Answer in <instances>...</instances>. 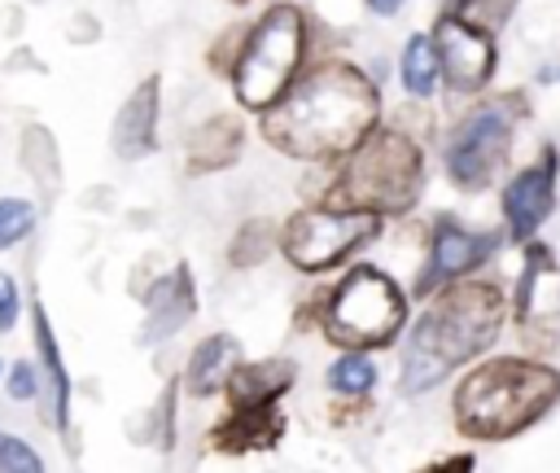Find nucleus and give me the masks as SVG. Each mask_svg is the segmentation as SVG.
Instances as JSON below:
<instances>
[{
	"instance_id": "f257e3e1",
	"label": "nucleus",
	"mask_w": 560,
	"mask_h": 473,
	"mask_svg": "<svg viewBox=\"0 0 560 473\" xmlns=\"http://www.w3.org/2000/svg\"><path fill=\"white\" fill-rule=\"evenodd\" d=\"M381 123L376 79L346 57L306 61L293 88L254 118L267 149L302 166H337L372 127Z\"/></svg>"
},
{
	"instance_id": "f03ea898",
	"label": "nucleus",
	"mask_w": 560,
	"mask_h": 473,
	"mask_svg": "<svg viewBox=\"0 0 560 473\" xmlns=\"http://www.w3.org/2000/svg\"><path fill=\"white\" fill-rule=\"evenodd\" d=\"M499 324H503V293L494 285H486V280L455 285L451 280V289H442L407 333L398 390L402 394L433 390L451 368L481 355L494 342Z\"/></svg>"
},
{
	"instance_id": "7ed1b4c3",
	"label": "nucleus",
	"mask_w": 560,
	"mask_h": 473,
	"mask_svg": "<svg viewBox=\"0 0 560 473\" xmlns=\"http://www.w3.org/2000/svg\"><path fill=\"white\" fill-rule=\"evenodd\" d=\"M311 61V18L298 0H267L254 22H245L236 57L228 66V88L232 105L249 118L271 109L293 79Z\"/></svg>"
},
{
	"instance_id": "20e7f679",
	"label": "nucleus",
	"mask_w": 560,
	"mask_h": 473,
	"mask_svg": "<svg viewBox=\"0 0 560 473\" xmlns=\"http://www.w3.org/2000/svg\"><path fill=\"white\" fill-rule=\"evenodd\" d=\"M560 394V377L525 359H490L455 385V425L464 438L494 442L521 434Z\"/></svg>"
},
{
	"instance_id": "39448f33",
	"label": "nucleus",
	"mask_w": 560,
	"mask_h": 473,
	"mask_svg": "<svg viewBox=\"0 0 560 473\" xmlns=\"http://www.w3.org/2000/svg\"><path fill=\"white\" fill-rule=\"evenodd\" d=\"M324 201L368 206L376 215H407L424 188V153L402 127H372L337 166H328Z\"/></svg>"
},
{
	"instance_id": "423d86ee",
	"label": "nucleus",
	"mask_w": 560,
	"mask_h": 473,
	"mask_svg": "<svg viewBox=\"0 0 560 473\" xmlns=\"http://www.w3.org/2000/svg\"><path fill=\"white\" fill-rule=\"evenodd\" d=\"M315 328L332 350H385L407 328V293L389 272L350 263L319 298Z\"/></svg>"
},
{
	"instance_id": "0eeeda50",
	"label": "nucleus",
	"mask_w": 560,
	"mask_h": 473,
	"mask_svg": "<svg viewBox=\"0 0 560 473\" xmlns=\"http://www.w3.org/2000/svg\"><path fill=\"white\" fill-rule=\"evenodd\" d=\"M385 232V215L368 206H346V201H306L280 219L276 254L298 272V276H328L341 263H350L368 241Z\"/></svg>"
},
{
	"instance_id": "6e6552de",
	"label": "nucleus",
	"mask_w": 560,
	"mask_h": 473,
	"mask_svg": "<svg viewBox=\"0 0 560 473\" xmlns=\"http://www.w3.org/2000/svg\"><path fill=\"white\" fill-rule=\"evenodd\" d=\"M508 140H512V127H508V114L499 105H481L472 109L446 140V175L455 188L464 193H477L486 188L503 158H508Z\"/></svg>"
},
{
	"instance_id": "1a4fd4ad",
	"label": "nucleus",
	"mask_w": 560,
	"mask_h": 473,
	"mask_svg": "<svg viewBox=\"0 0 560 473\" xmlns=\"http://www.w3.org/2000/svg\"><path fill=\"white\" fill-rule=\"evenodd\" d=\"M433 48H438V70H442L446 88H455V92L486 88V79L494 70L490 31H481V26H472L455 13H442L438 26H433Z\"/></svg>"
},
{
	"instance_id": "9d476101",
	"label": "nucleus",
	"mask_w": 560,
	"mask_h": 473,
	"mask_svg": "<svg viewBox=\"0 0 560 473\" xmlns=\"http://www.w3.org/2000/svg\"><path fill=\"white\" fill-rule=\"evenodd\" d=\"M140 307H144V320H140V333H136L140 346H162L175 333H184L197 315V276H192V267L179 258L171 272L149 280L144 293H140Z\"/></svg>"
},
{
	"instance_id": "9b49d317",
	"label": "nucleus",
	"mask_w": 560,
	"mask_h": 473,
	"mask_svg": "<svg viewBox=\"0 0 560 473\" xmlns=\"http://www.w3.org/2000/svg\"><path fill=\"white\" fill-rule=\"evenodd\" d=\"M289 434V412L284 403H245V407H232L206 429V447L214 455H262V451H276Z\"/></svg>"
},
{
	"instance_id": "f8f14e48",
	"label": "nucleus",
	"mask_w": 560,
	"mask_h": 473,
	"mask_svg": "<svg viewBox=\"0 0 560 473\" xmlns=\"http://www.w3.org/2000/svg\"><path fill=\"white\" fill-rule=\"evenodd\" d=\"M249 131H254L249 114H241V109H219V114L201 118L184 140V175L201 180V175L232 171L249 145Z\"/></svg>"
},
{
	"instance_id": "ddd939ff",
	"label": "nucleus",
	"mask_w": 560,
	"mask_h": 473,
	"mask_svg": "<svg viewBox=\"0 0 560 473\" xmlns=\"http://www.w3.org/2000/svg\"><path fill=\"white\" fill-rule=\"evenodd\" d=\"M158 123H162V74H144L118 105L109 123V149L118 162H140L158 149Z\"/></svg>"
},
{
	"instance_id": "4468645a",
	"label": "nucleus",
	"mask_w": 560,
	"mask_h": 473,
	"mask_svg": "<svg viewBox=\"0 0 560 473\" xmlns=\"http://www.w3.org/2000/svg\"><path fill=\"white\" fill-rule=\"evenodd\" d=\"M31 342H35V364H39V377H44V403H48V425L70 442V368L61 359V342H57V328L48 320V307L39 302V293L31 298Z\"/></svg>"
},
{
	"instance_id": "2eb2a0df",
	"label": "nucleus",
	"mask_w": 560,
	"mask_h": 473,
	"mask_svg": "<svg viewBox=\"0 0 560 473\" xmlns=\"http://www.w3.org/2000/svg\"><path fill=\"white\" fill-rule=\"evenodd\" d=\"M494 250L490 236H477V232H464L459 223L442 219L433 228V245H429V258H424V272L416 276V293H433L451 280H459L464 272H472L486 254Z\"/></svg>"
},
{
	"instance_id": "dca6fc26",
	"label": "nucleus",
	"mask_w": 560,
	"mask_h": 473,
	"mask_svg": "<svg viewBox=\"0 0 560 473\" xmlns=\"http://www.w3.org/2000/svg\"><path fill=\"white\" fill-rule=\"evenodd\" d=\"M298 385V359L293 355H262V359H236V368L223 381V399L232 407L245 403H276Z\"/></svg>"
},
{
	"instance_id": "f3484780",
	"label": "nucleus",
	"mask_w": 560,
	"mask_h": 473,
	"mask_svg": "<svg viewBox=\"0 0 560 473\" xmlns=\"http://www.w3.org/2000/svg\"><path fill=\"white\" fill-rule=\"evenodd\" d=\"M236 359H241V342L232 337V333H206L192 350H188V364H184V372H179V390L188 394V399H219L223 394V381H228V372L236 368Z\"/></svg>"
},
{
	"instance_id": "a211bd4d",
	"label": "nucleus",
	"mask_w": 560,
	"mask_h": 473,
	"mask_svg": "<svg viewBox=\"0 0 560 473\" xmlns=\"http://www.w3.org/2000/svg\"><path fill=\"white\" fill-rule=\"evenodd\" d=\"M503 215L512 236H534V228L551 215V166L521 171L503 193Z\"/></svg>"
},
{
	"instance_id": "6ab92c4d",
	"label": "nucleus",
	"mask_w": 560,
	"mask_h": 473,
	"mask_svg": "<svg viewBox=\"0 0 560 473\" xmlns=\"http://www.w3.org/2000/svg\"><path fill=\"white\" fill-rule=\"evenodd\" d=\"M276 236H280V223L267 219V215H254L245 223H236L232 241H228V263L236 272H254L262 267L271 254H276Z\"/></svg>"
},
{
	"instance_id": "aec40b11",
	"label": "nucleus",
	"mask_w": 560,
	"mask_h": 473,
	"mask_svg": "<svg viewBox=\"0 0 560 473\" xmlns=\"http://www.w3.org/2000/svg\"><path fill=\"white\" fill-rule=\"evenodd\" d=\"M398 79H402L407 96H416V101L433 96V88H438V79H442V70H438V48H433V35L416 31V35L402 44V57H398Z\"/></svg>"
},
{
	"instance_id": "412c9836",
	"label": "nucleus",
	"mask_w": 560,
	"mask_h": 473,
	"mask_svg": "<svg viewBox=\"0 0 560 473\" xmlns=\"http://www.w3.org/2000/svg\"><path fill=\"white\" fill-rule=\"evenodd\" d=\"M376 377H381V372H376V364H372V350H337V359H332L328 372H324V385H328L337 399L354 403V399L372 394Z\"/></svg>"
},
{
	"instance_id": "4be33fe9",
	"label": "nucleus",
	"mask_w": 560,
	"mask_h": 473,
	"mask_svg": "<svg viewBox=\"0 0 560 473\" xmlns=\"http://www.w3.org/2000/svg\"><path fill=\"white\" fill-rule=\"evenodd\" d=\"M179 377L175 381H166L162 385V394H158V403L149 407V416H144V425H140V438L149 442V447H158V451H175V438H179V425H175V403H179Z\"/></svg>"
},
{
	"instance_id": "5701e85b",
	"label": "nucleus",
	"mask_w": 560,
	"mask_h": 473,
	"mask_svg": "<svg viewBox=\"0 0 560 473\" xmlns=\"http://www.w3.org/2000/svg\"><path fill=\"white\" fill-rule=\"evenodd\" d=\"M18 153H22V166H26V175H31V180H39L44 188H57V180H61V175H57V145H52L48 127L31 123V127L22 131Z\"/></svg>"
},
{
	"instance_id": "b1692460",
	"label": "nucleus",
	"mask_w": 560,
	"mask_h": 473,
	"mask_svg": "<svg viewBox=\"0 0 560 473\" xmlns=\"http://www.w3.org/2000/svg\"><path fill=\"white\" fill-rule=\"evenodd\" d=\"M35 223H39L35 201H26V197H0V254L4 250H18L35 232Z\"/></svg>"
},
{
	"instance_id": "393cba45",
	"label": "nucleus",
	"mask_w": 560,
	"mask_h": 473,
	"mask_svg": "<svg viewBox=\"0 0 560 473\" xmlns=\"http://www.w3.org/2000/svg\"><path fill=\"white\" fill-rule=\"evenodd\" d=\"M4 394L13 399V403H35L39 394H44V377H39V364L35 359H13V364H4Z\"/></svg>"
},
{
	"instance_id": "a878e982",
	"label": "nucleus",
	"mask_w": 560,
	"mask_h": 473,
	"mask_svg": "<svg viewBox=\"0 0 560 473\" xmlns=\"http://www.w3.org/2000/svg\"><path fill=\"white\" fill-rule=\"evenodd\" d=\"M39 469H44V455L22 434L0 429V473H39Z\"/></svg>"
},
{
	"instance_id": "bb28decb",
	"label": "nucleus",
	"mask_w": 560,
	"mask_h": 473,
	"mask_svg": "<svg viewBox=\"0 0 560 473\" xmlns=\"http://www.w3.org/2000/svg\"><path fill=\"white\" fill-rule=\"evenodd\" d=\"M512 9H516V0H455L451 4L455 18H464V22L481 26V31H499Z\"/></svg>"
},
{
	"instance_id": "cd10ccee",
	"label": "nucleus",
	"mask_w": 560,
	"mask_h": 473,
	"mask_svg": "<svg viewBox=\"0 0 560 473\" xmlns=\"http://www.w3.org/2000/svg\"><path fill=\"white\" fill-rule=\"evenodd\" d=\"M22 311H26V302H22V289H18V280H13L9 272H0V337H9V333L18 328Z\"/></svg>"
},
{
	"instance_id": "c85d7f7f",
	"label": "nucleus",
	"mask_w": 560,
	"mask_h": 473,
	"mask_svg": "<svg viewBox=\"0 0 560 473\" xmlns=\"http://www.w3.org/2000/svg\"><path fill=\"white\" fill-rule=\"evenodd\" d=\"M241 31H245V22H232V26L206 48V66H210V70L228 74V66H232V57H236V44H241Z\"/></svg>"
},
{
	"instance_id": "c756f323",
	"label": "nucleus",
	"mask_w": 560,
	"mask_h": 473,
	"mask_svg": "<svg viewBox=\"0 0 560 473\" xmlns=\"http://www.w3.org/2000/svg\"><path fill=\"white\" fill-rule=\"evenodd\" d=\"M363 4H368L376 18H394V13L402 9V0H363Z\"/></svg>"
},
{
	"instance_id": "7c9ffc66",
	"label": "nucleus",
	"mask_w": 560,
	"mask_h": 473,
	"mask_svg": "<svg viewBox=\"0 0 560 473\" xmlns=\"http://www.w3.org/2000/svg\"><path fill=\"white\" fill-rule=\"evenodd\" d=\"M438 469H472V455H451V460H438Z\"/></svg>"
},
{
	"instance_id": "2f4dec72",
	"label": "nucleus",
	"mask_w": 560,
	"mask_h": 473,
	"mask_svg": "<svg viewBox=\"0 0 560 473\" xmlns=\"http://www.w3.org/2000/svg\"><path fill=\"white\" fill-rule=\"evenodd\" d=\"M232 4H245V0H232ZM262 4H267V0H262Z\"/></svg>"
},
{
	"instance_id": "473e14b6",
	"label": "nucleus",
	"mask_w": 560,
	"mask_h": 473,
	"mask_svg": "<svg viewBox=\"0 0 560 473\" xmlns=\"http://www.w3.org/2000/svg\"><path fill=\"white\" fill-rule=\"evenodd\" d=\"M0 377H4V364H0Z\"/></svg>"
},
{
	"instance_id": "72a5a7b5",
	"label": "nucleus",
	"mask_w": 560,
	"mask_h": 473,
	"mask_svg": "<svg viewBox=\"0 0 560 473\" xmlns=\"http://www.w3.org/2000/svg\"><path fill=\"white\" fill-rule=\"evenodd\" d=\"M35 4H44V0H35Z\"/></svg>"
}]
</instances>
